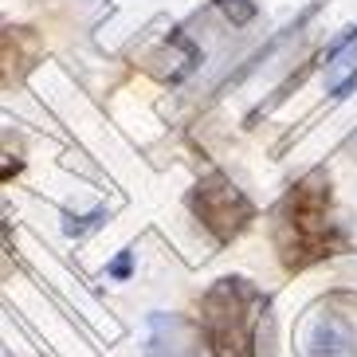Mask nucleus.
I'll return each instance as SVG.
<instances>
[{"instance_id": "6", "label": "nucleus", "mask_w": 357, "mask_h": 357, "mask_svg": "<svg viewBox=\"0 0 357 357\" xmlns=\"http://www.w3.org/2000/svg\"><path fill=\"white\" fill-rule=\"evenodd\" d=\"M40 55V36L32 28H4L0 32V83H16Z\"/></svg>"}, {"instance_id": "1", "label": "nucleus", "mask_w": 357, "mask_h": 357, "mask_svg": "<svg viewBox=\"0 0 357 357\" xmlns=\"http://www.w3.org/2000/svg\"><path fill=\"white\" fill-rule=\"evenodd\" d=\"M275 248H279V259L287 271H306V267H314L346 248V236L334 220L330 177L322 169L306 173L283 197L279 216H275Z\"/></svg>"}, {"instance_id": "3", "label": "nucleus", "mask_w": 357, "mask_h": 357, "mask_svg": "<svg viewBox=\"0 0 357 357\" xmlns=\"http://www.w3.org/2000/svg\"><path fill=\"white\" fill-rule=\"evenodd\" d=\"M189 208L220 243L236 240L248 224L255 220V204L231 185L224 173H212L189 192Z\"/></svg>"}, {"instance_id": "7", "label": "nucleus", "mask_w": 357, "mask_h": 357, "mask_svg": "<svg viewBox=\"0 0 357 357\" xmlns=\"http://www.w3.org/2000/svg\"><path fill=\"white\" fill-rule=\"evenodd\" d=\"M192 63H197V47H192L185 36H173V40L165 43V52L153 55V75L177 83V79H185V75L192 71Z\"/></svg>"}, {"instance_id": "2", "label": "nucleus", "mask_w": 357, "mask_h": 357, "mask_svg": "<svg viewBox=\"0 0 357 357\" xmlns=\"http://www.w3.org/2000/svg\"><path fill=\"white\" fill-rule=\"evenodd\" d=\"M263 310L267 298L248 279L212 283L200 303V330L212 357H255V326Z\"/></svg>"}, {"instance_id": "5", "label": "nucleus", "mask_w": 357, "mask_h": 357, "mask_svg": "<svg viewBox=\"0 0 357 357\" xmlns=\"http://www.w3.org/2000/svg\"><path fill=\"white\" fill-rule=\"evenodd\" d=\"M146 357H200V330L181 314H153Z\"/></svg>"}, {"instance_id": "4", "label": "nucleus", "mask_w": 357, "mask_h": 357, "mask_svg": "<svg viewBox=\"0 0 357 357\" xmlns=\"http://www.w3.org/2000/svg\"><path fill=\"white\" fill-rule=\"evenodd\" d=\"M303 357H357V337L346 314L322 310L303 330Z\"/></svg>"}, {"instance_id": "8", "label": "nucleus", "mask_w": 357, "mask_h": 357, "mask_svg": "<svg viewBox=\"0 0 357 357\" xmlns=\"http://www.w3.org/2000/svg\"><path fill=\"white\" fill-rule=\"evenodd\" d=\"M216 4H220V12L228 16L231 24H248V20L255 16V4H252V0H216Z\"/></svg>"}, {"instance_id": "9", "label": "nucleus", "mask_w": 357, "mask_h": 357, "mask_svg": "<svg viewBox=\"0 0 357 357\" xmlns=\"http://www.w3.org/2000/svg\"><path fill=\"white\" fill-rule=\"evenodd\" d=\"M12 173H20V161H16V158H8V153L0 149V181H8Z\"/></svg>"}, {"instance_id": "10", "label": "nucleus", "mask_w": 357, "mask_h": 357, "mask_svg": "<svg viewBox=\"0 0 357 357\" xmlns=\"http://www.w3.org/2000/svg\"><path fill=\"white\" fill-rule=\"evenodd\" d=\"M126 271H130V255H122V259H118L114 267H110V275H118V279H122Z\"/></svg>"}]
</instances>
